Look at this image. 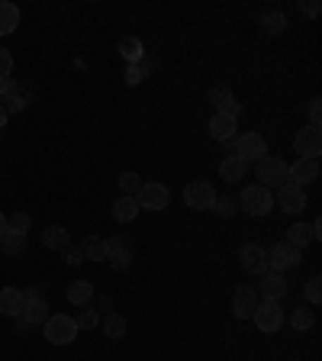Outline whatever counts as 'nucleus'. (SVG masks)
Wrapping results in <instances>:
<instances>
[{"instance_id": "obj_19", "label": "nucleus", "mask_w": 322, "mask_h": 361, "mask_svg": "<svg viewBox=\"0 0 322 361\" xmlns=\"http://www.w3.org/2000/svg\"><path fill=\"white\" fill-rule=\"evenodd\" d=\"M248 174V165L242 161L239 155H225L223 161H219V178L225 180V184H235V180H245Z\"/></svg>"}, {"instance_id": "obj_13", "label": "nucleus", "mask_w": 322, "mask_h": 361, "mask_svg": "<svg viewBox=\"0 0 322 361\" xmlns=\"http://www.w3.org/2000/svg\"><path fill=\"white\" fill-rule=\"evenodd\" d=\"M210 135L216 139V142L229 145L235 135H239V120L229 116V113H213L210 116Z\"/></svg>"}, {"instance_id": "obj_25", "label": "nucleus", "mask_w": 322, "mask_h": 361, "mask_svg": "<svg viewBox=\"0 0 322 361\" xmlns=\"http://www.w3.org/2000/svg\"><path fill=\"white\" fill-rule=\"evenodd\" d=\"M94 297V284L90 281H71L68 284V303H75V307H87V300Z\"/></svg>"}, {"instance_id": "obj_24", "label": "nucleus", "mask_w": 322, "mask_h": 361, "mask_svg": "<svg viewBox=\"0 0 322 361\" xmlns=\"http://www.w3.org/2000/svg\"><path fill=\"white\" fill-rule=\"evenodd\" d=\"M0 252H4V255L7 258H20L23 252H26V235L23 233H4L0 235Z\"/></svg>"}, {"instance_id": "obj_39", "label": "nucleus", "mask_w": 322, "mask_h": 361, "mask_svg": "<svg viewBox=\"0 0 322 361\" xmlns=\"http://www.w3.org/2000/svg\"><path fill=\"white\" fill-rule=\"evenodd\" d=\"M126 84H129V87L142 84V71H139V65H129V68H126Z\"/></svg>"}, {"instance_id": "obj_18", "label": "nucleus", "mask_w": 322, "mask_h": 361, "mask_svg": "<svg viewBox=\"0 0 322 361\" xmlns=\"http://www.w3.org/2000/svg\"><path fill=\"white\" fill-rule=\"evenodd\" d=\"M106 258H110V264L116 271H126L129 264H132V252H129L126 242L116 239V235H113V239H106Z\"/></svg>"}, {"instance_id": "obj_20", "label": "nucleus", "mask_w": 322, "mask_h": 361, "mask_svg": "<svg viewBox=\"0 0 322 361\" xmlns=\"http://www.w3.org/2000/svg\"><path fill=\"white\" fill-rule=\"evenodd\" d=\"M42 245L52 248V252H68L71 248V233H68L65 226H45Z\"/></svg>"}, {"instance_id": "obj_17", "label": "nucleus", "mask_w": 322, "mask_h": 361, "mask_svg": "<svg viewBox=\"0 0 322 361\" xmlns=\"http://www.w3.org/2000/svg\"><path fill=\"white\" fill-rule=\"evenodd\" d=\"M210 104L216 106V113H229V116H235V120H239L242 106H239V100H235V94L229 87H213L210 90Z\"/></svg>"}, {"instance_id": "obj_40", "label": "nucleus", "mask_w": 322, "mask_h": 361, "mask_svg": "<svg viewBox=\"0 0 322 361\" xmlns=\"http://www.w3.org/2000/svg\"><path fill=\"white\" fill-rule=\"evenodd\" d=\"M65 262L68 264H81V262H87V258H84L81 248H68V252H65Z\"/></svg>"}, {"instance_id": "obj_6", "label": "nucleus", "mask_w": 322, "mask_h": 361, "mask_svg": "<svg viewBox=\"0 0 322 361\" xmlns=\"http://www.w3.org/2000/svg\"><path fill=\"white\" fill-rule=\"evenodd\" d=\"M184 203H187L190 210H213L216 188H213L210 180H190L187 188H184Z\"/></svg>"}, {"instance_id": "obj_31", "label": "nucleus", "mask_w": 322, "mask_h": 361, "mask_svg": "<svg viewBox=\"0 0 322 361\" xmlns=\"http://www.w3.org/2000/svg\"><path fill=\"white\" fill-rule=\"evenodd\" d=\"M142 184H145V180L139 178L135 171H123V174H120V190H123V197H135Z\"/></svg>"}, {"instance_id": "obj_12", "label": "nucleus", "mask_w": 322, "mask_h": 361, "mask_svg": "<svg viewBox=\"0 0 322 361\" xmlns=\"http://www.w3.org/2000/svg\"><path fill=\"white\" fill-rule=\"evenodd\" d=\"M258 303H261V297H258V290L252 284H239L233 290V313L239 316V319H248V316L255 313Z\"/></svg>"}, {"instance_id": "obj_10", "label": "nucleus", "mask_w": 322, "mask_h": 361, "mask_svg": "<svg viewBox=\"0 0 322 361\" xmlns=\"http://www.w3.org/2000/svg\"><path fill=\"white\" fill-rule=\"evenodd\" d=\"M252 319H255V326L261 332H278L280 326H284V310L274 300H261L255 307V313H252Z\"/></svg>"}, {"instance_id": "obj_15", "label": "nucleus", "mask_w": 322, "mask_h": 361, "mask_svg": "<svg viewBox=\"0 0 322 361\" xmlns=\"http://www.w3.org/2000/svg\"><path fill=\"white\" fill-rule=\"evenodd\" d=\"M293 149H297V155H300V158H319L322 133H319V129H313V126L300 129V133H297V139H293Z\"/></svg>"}, {"instance_id": "obj_26", "label": "nucleus", "mask_w": 322, "mask_h": 361, "mask_svg": "<svg viewBox=\"0 0 322 361\" xmlns=\"http://www.w3.org/2000/svg\"><path fill=\"white\" fill-rule=\"evenodd\" d=\"M120 55L129 61V65H139V61H142V55H145L142 39H135V36H123V39H120Z\"/></svg>"}, {"instance_id": "obj_38", "label": "nucleus", "mask_w": 322, "mask_h": 361, "mask_svg": "<svg viewBox=\"0 0 322 361\" xmlns=\"http://www.w3.org/2000/svg\"><path fill=\"white\" fill-rule=\"evenodd\" d=\"M322 100L319 97H313V100H309V126H313V129H319V120H322Z\"/></svg>"}, {"instance_id": "obj_3", "label": "nucleus", "mask_w": 322, "mask_h": 361, "mask_svg": "<svg viewBox=\"0 0 322 361\" xmlns=\"http://www.w3.org/2000/svg\"><path fill=\"white\" fill-rule=\"evenodd\" d=\"M239 210H245L248 216H268L274 210V194L268 188H261V184H252V188L242 190Z\"/></svg>"}, {"instance_id": "obj_8", "label": "nucleus", "mask_w": 322, "mask_h": 361, "mask_svg": "<svg viewBox=\"0 0 322 361\" xmlns=\"http://www.w3.org/2000/svg\"><path fill=\"white\" fill-rule=\"evenodd\" d=\"M239 262H242V268L248 271V274H268V248L264 245H258V242H245V245L239 248Z\"/></svg>"}, {"instance_id": "obj_36", "label": "nucleus", "mask_w": 322, "mask_h": 361, "mask_svg": "<svg viewBox=\"0 0 322 361\" xmlns=\"http://www.w3.org/2000/svg\"><path fill=\"white\" fill-rule=\"evenodd\" d=\"M319 284H322V278H319V274H313V278L306 281V300L313 303V307L322 300V290H319Z\"/></svg>"}, {"instance_id": "obj_42", "label": "nucleus", "mask_w": 322, "mask_h": 361, "mask_svg": "<svg viewBox=\"0 0 322 361\" xmlns=\"http://www.w3.org/2000/svg\"><path fill=\"white\" fill-rule=\"evenodd\" d=\"M7 233V216H4V213H0V235Z\"/></svg>"}, {"instance_id": "obj_30", "label": "nucleus", "mask_w": 322, "mask_h": 361, "mask_svg": "<svg viewBox=\"0 0 322 361\" xmlns=\"http://www.w3.org/2000/svg\"><path fill=\"white\" fill-rule=\"evenodd\" d=\"M261 26H264V32H271V36H280V32L287 30V16L280 13V10H271V13L261 16Z\"/></svg>"}, {"instance_id": "obj_9", "label": "nucleus", "mask_w": 322, "mask_h": 361, "mask_svg": "<svg viewBox=\"0 0 322 361\" xmlns=\"http://www.w3.org/2000/svg\"><path fill=\"white\" fill-rule=\"evenodd\" d=\"M300 264V248H293L290 242H278L274 248H268V268L284 274V271H293Z\"/></svg>"}, {"instance_id": "obj_37", "label": "nucleus", "mask_w": 322, "mask_h": 361, "mask_svg": "<svg viewBox=\"0 0 322 361\" xmlns=\"http://www.w3.org/2000/svg\"><path fill=\"white\" fill-rule=\"evenodd\" d=\"M10 71H13V55L7 49H0V81H7Z\"/></svg>"}, {"instance_id": "obj_2", "label": "nucleus", "mask_w": 322, "mask_h": 361, "mask_svg": "<svg viewBox=\"0 0 322 361\" xmlns=\"http://www.w3.org/2000/svg\"><path fill=\"white\" fill-rule=\"evenodd\" d=\"M16 319V316H13ZM20 319L26 326H42L49 319V300H45V293L39 287H30V290H23V310H20Z\"/></svg>"}, {"instance_id": "obj_7", "label": "nucleus", "mask_w": 322, "mask_h": 361, "mask_svg": "<svg viewBox=\"0 0 322 361\" xmlns=\"http://www.w3.org/2000/svg\"><path fill=\"white\" fill-rule=\"evenodd\" d=\"M171 194H168L165 184H158V180H145L139 194H135V203H139V210H165Z\"/></svg>"}, {"instance_id": "obj_33", "label": "nucleus", "mask_w": 322, "mask_h": 361, "mask_svg": "<svg viewBox=\"0 0 322 361\" xmlns=\"http://www.w3.org/2000/svg\"><path fill=\"white\" fill-rule=\"evenodd\" d=\"M30 226H32L30 213L16 210V213H10V216H7V229H10V233H23V235H26V233H30Z\"/></svg>"}, {"instance_id": "obj_43", "label": "nucleus", "mask_w": 322, "mask_h": 361, "mask_svg": "<svg viewBox=\"0 0 322 361\" xmlns=\"http://www.w3.org/2000/svg\"><path fill=\"white\" fill-rule=\"evenodd\" d=\"M7 126V113H4V106H0V129Z\"/></svg>"}, {"instance_id": "obj_5", "label": "nucleus", "mask_w": 322, "mask_h": 361, "mask_svg": "<svg viewBox=\"0 0 322 361\" xmlns=\"http://www.w3.org/2000/svg\"><path fill=\"white\" fill-rule=\"evenodd\" d=\"M233 155H239L242 161H261L264 155H268V139H264L261 133H242L233 139Z\"/></svg>"}, {"instance_id": "obj_21", "label": "nucleus", "mask_w": 322, "mask_h": 361, "mask_svg": "<svg viewBox=\"0 0 322 361\" xmlns=\"http://www.w3.org/2000/svg\"><path fill=\"white\" fill-rule=\"evenodd\" d=\"M284 242H290L293 248H300V252H303L309 242H316L313 226H309V223H293L290 229H287V239H284Z\"/></svg>"}, {"instance_id": "obj_29", "label": "nucleus", "mask_w": 322, "mask_h": 361, "mask_svg": "<svg viewBox=\"0 0 322 361\" xmlns=\"http://www.w3.org/2000/svg\"><path fill=\"white\" fill-rule=\"evenodd\" d=\"M100 326H104V336L106 338H123L126 336V319H123L120 313H110L100 319Z\"/></svg>"}, {"instance_id": "obj_32", "label": "nucleus", "mask_w": 322, "mask_h": 361, "mask_svg": "<svg viewBox=\"0 0 322 361\" xmlns=\"http://www.w3.org/2000/svg\"><path fill=\"white\" fill-rule=\"evenodd\" d=\"M313 323H316V313H313V310H306V307L293 310V316H290V326H293V329H297V332H306Z\"/></svg>"}, {"instance_id": "obj_41", "label": "nucleus", "mask_w": 322, "mask_h": 361, "mask_svg": "<svg viewBox=\"0 0 322 361\" xmlns=\"http://www.w3.org/2000/svg\"><path fill=\"white\" fill-rule=\"evenodd\" d=\"M300 10L306 16H319V4H300Z\"/></svg>"}, {"instance_id": "obj_34", "label": "nucleus", "mask_w": 322, "mask_h": 361, "mask_svg": "<svg viewBox=\"0 0 322 361\" xmlns=\"http://www.w3.org/2000/svg\"><path fill=\"white\" fill-rule=\"evenodd\" d=\"M213 213H216V216H223V219L235 216V213H239V200H233V197H216V203H213Z\"/></svg>"}, {"instance_id": "obj_23", "label": "nucleus", "mask_w": 322, "mask_h": 361, "mask_svg": "<svg viewBox=\"0 0 322 361\" xmlns=\"http://www.w3.org/2000/svg\"><path fill=\"white\" fill-rule=\"evenodd\" d=\"M16 26H20V7L10 0H0V36H10Z\"/></svg>"}, {"instance_id": "obj_22", "label": "nucleus", "mask_w": 322, "mask_h": 361, "mask_svg": "<svg viewBox=\"0 0 322 361\" xmlns=\"http://www.w3.org/2000/svg\"><path fill=\"white\" fill-rule=\"evenodd\" d=\"M20 310H23V290L20 287H4V290H0V313L20 316Z\"/></svg>"}, {"instance_id": "obj_35", "label": "nucleus", "mask_w": 322, "mask_h": 361, "mask_svg": "<svg viewBox=\"0 0 322 361\" xmlns=\"http://www.w3.org/2000/svg\"><path fill=\"white\" fill-rule=\"evenodd\" d=\"M97 323H100L97 310H87V307H84L81 313L75 316V326H78V329H97Z\"/></svg>"}, {"instance_id": "obj_28", "label": "nucleus", "mask_w": 322, "mask_h": 361, "mask_svg": "<svg viewBox=\"0 0 322 361\" xmlns=\"http://www.w3.org/2000/svg\"><path fill=\"white\" fill-rule=\"evenodd\" d=\"M81 252L87 262H104L106 258V239H100V235H87V239L81 242Z\"/></svg>"}, {"instance_id": "obj_16", "label": "nucleus", "mask_w": 322, "mask_h": 361, "mask_svg": "<svg viewBox=\"0 0 322 361\" xmlns=\"http://www.w3.org/2000/svg\"><path fill=\"white\" fill-rule=\"evenodd\" d=\"M278 207L284 213H300L303 207H306V194H303V188H297V184L287 180L284 188H278Z\"/></svg>"}, {"instance_id": "obj_4", "label": "nucleus", "mask_w": 322, "mask_h": 361, "mask_svg": "<svg viewBox=\"0 0 322 361\" xmlns=\"http://www.w3.org/2000/svg\"><path fill=\"white\" fill-rule=\"evenodd\" d=\"M42 326H45V338H49L52 345H71V342L78 338L75 319H71V316H65V313H52Z\"/></svg>"}, {"instance_id": "obj_1", "label": "nucleus", "mask_w": 322, "mask_h": 361, "mask_svg": "<svg viewBox=\"0 0 322 361\" xmlns=\"http://www.w3.org/2000/svg\"><path fill=\"white\" fill-rule=\"evenodd\" d=\"M255 178H258V184L268 190L284 188L287 184V161L278 155H264L261 161H255Z\"/></svg>"}, {"instance_id": "obj_27", "label": "nucleus", "mask_w": 322, "mask_h": 361, "mask_svg": "<svg viewBox=\"0 0 322 361\" xmlns=\"http://www.w3.org/2000/svg\"><path fill=\"white\" fill-rule=\"evenodd\" d=\"M135 216H139L135 197H120V200L113 203V219H116V223H132Z\"/></svg>"}, {"instance_id": "obj_14", "label": "nucleus", "mask_w": 322, "mask_h": 361, "mask_svg": "<svg viewBox=\"0 0 322 361\" xmlns=\"http://www.w3.org/2000/svg\"><path fill=\"white\" fill-rule=\"evenodd\" d=\"M255 290H258V297H261V300L280 303L287 297V278H284V274H278V271H268V274H261V284H258Z\"/></svg>"}, {"instance_id": "obj_11", "label": "nucleus", "mask_w": 322, "mask_h": 361, "mask_svg": "<svg viewBox=\"0 0 322 361\" xmlns=\"http://www.w3.org/2000/svg\"><path fill=\"white\" fill-rule=\"evenodd\" d=\"M287 180L297 188H306V184L319 180V158H297L293 165H287Z\"/></svg>"}]
</instances>
